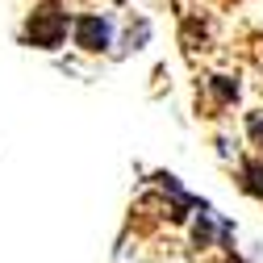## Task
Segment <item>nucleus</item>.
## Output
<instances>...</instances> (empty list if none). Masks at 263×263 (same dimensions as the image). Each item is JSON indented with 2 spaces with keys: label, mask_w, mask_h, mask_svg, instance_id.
<instances>
[{
  "label": "nucleus",
  "mask_w": 263,
  "mask_h": 263,
  "mask_svg": "<svg viewBox=\"0 0 263 263\" xmlns=\"http://www.w3.org/2000/svg\"><path fill=\"white\" fill-rule=\"evenodd\" d=\"M242 188L251 196H263V167L259 163H242Z\"/></svg>",
  "instance_id": "3"
},
{
  "label": "nucleus",
  "mask_w": 263,
  "mask_h": 263,
  "mask_svg": "<svg viewBox=\"0 0 263 263\" xmlns=\"http://www.w3.org/2000/svg\"><path fill=\"white\" fill-rule=\"evenodd\" d=\"M247 129H251V138H255V146L263 151V117H259V113H251V117H247Z\"/></svg>",
  "instance_id": "5"
},
{
  "label": "nucleus",
  "mask_w": 263,
  "mask_h": 263,
  "mask_svg": "<svg viewBox=\"0 0 263 263\" xmlns=\"http://www.w3.org/2000/svg\"><path fill=\"white\" fill-rule=\"evenodd\" d=\"M226 263H242V259H226Z\"/></svg>",
  "instance_id": "6"
},
{
  "label": "nucleus",
  "mask_w": 263,
  "mask_h": 263,
  "mask_svg": "<svg viewBox=\"0 0 263 263\" xmlns=\"http://www.w3.org/2000/svg\"><path fill=\"white\" fill-rule=\"evenodd\" d=\"M213 92L221 96V101H230V96H238V84L226 80V76H217V80H213Z\"/></svg>",
  "instance_id": "4"
},
{
  "label": "nucleus",
  "mask_w": 263,
  "mask_h": 263,
  "mask_svg": "<svg viewBox=\"0 0 263 263\" xmlns=\"http://www.w3.org/2000/svg\"><path fill=\"white\" fill-rule=\"evenodd\" d=\"M109 38H113L109 17H96V13L76 17V46H84V50H105Z\"/></svg>",
  "instance_id": "2"
},
{
  "label": "nucleus",
  "mask_w": 263,
  "mask_h": 263,
  "mask_svg": "<svg viewBox=\"0 0 263 263\" xmlns=\"http://www.w3.org/2000/svg\"><path fill=\"white\" fill-rule=\"evenodd\" d=\"M63 38H67V13H63V5H42L29 13L25 21V42L29 46H38V50H54L63 46Z\"/></svg>",
  "instance_id": "1"
}]
</instances>
